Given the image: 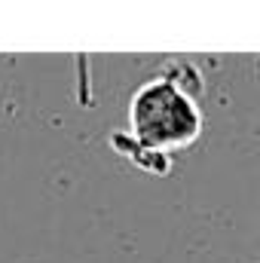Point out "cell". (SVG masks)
Returning <instances> with one entry per match:
<instances>
[{"mask_svg": "<svg viewBox=\"0 0 260 263\" xmlns=\"http://www.w3.org/2000/svg\"><path fill=\"white\" fill-rule=\"evenodd\" d=\"M129 135L144 150L172 156L202 135V110L193 95L178 89L165 73L144 80L129 98Z\"/></svg>", "mask_w": 260, "mask_h": 263, "instance_id": "1", "label": "cell"}, {"mask_svg": "<svg viewBox=\"0 0 260 263\" xmlns=\"http://www.w3.org/2000/svg\"><path fill=\"white\" fill-rule=\"evenodd\" d=\"M110 144L129 159L132 165H138V168H144V172H153V175H165L169 168H172V156H162V153H153V150H144L141 144H135L126 132H120V135H114L110 138Z\"/></svg>", "mask_w": 260, "mask_h": 263, "instance_id": "2", "label": "cell"}]
</instances>
